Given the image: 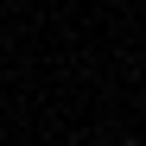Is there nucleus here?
<instances>
[{
  "label": "nucleus",
  "instance_id": "1",
  "mask_svg": "<svg viewBox=\"0 0 146 146\" xmlns=\"http://www.w3.org/2000/svg\"><path fill=\"white\" fill-rule=\"evenodd\" d=\"M121 146H133V140H121Z\"/></svg>",
  "mask_w": 146,
  "mask_h": 146
}]
</instances>
